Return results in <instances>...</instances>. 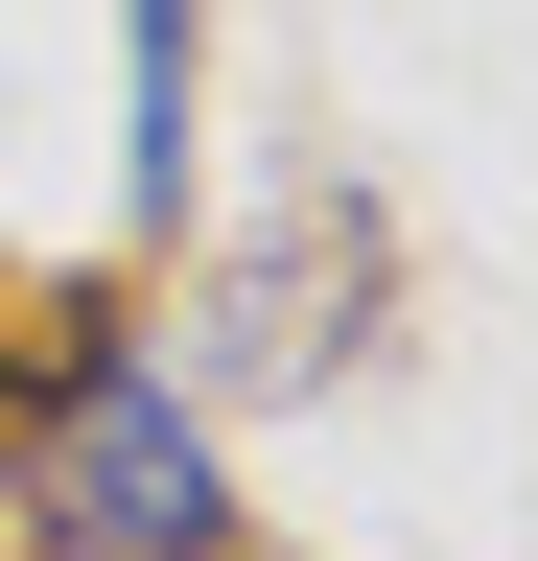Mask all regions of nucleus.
<instances>
[{"label":"nucleus","instance_id":"nucleus-1","mask_svg":"<svg viewBox=\"0 0 538 561\" xmlns=\"http://www.w3.org/2000/svg\"><path fill=\"white\" fill-rule=\"evenodd\" d=\"M24 538H71V561H211L234 538L211 398H187L164 351H47L24 375Z\"/></svg>","mask_w":538,"mask_h":561},{"label":"nucleus","instance_id":"nucleus-2","mask_svg":"<svg viewBox=\"0 0 538 561\" xmlns=\"http://www.w3.org/2000/svg\"><path fill=\"white\" fill-rule=\"evenodd\" d=\"M187 47H211V0H117V94H141V210L187 187Z\"/></svg>","mask_w":538,"mask_h":561}]
</instances>
